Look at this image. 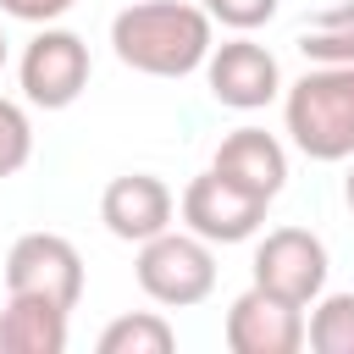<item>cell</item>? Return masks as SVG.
Returning <instances> with one entry per match:
<instances>
[{
  "label": "cell",
  "instance_id": "1",
  "mask_svg": "<svg viewBox=\"0 0 354 354\" xmlns=\"http://www.w3.org/2000/svg\"><path fill=\"white\" fill-rule=\"evenodd\" d=\"M111 50L144 77H188L210 61V11L188 0H127L111 22Z\"/></svg>",
  "mask_w": 354,
  "mask_h": 354
},
{
  "label": "cell",
  "instance_id": "2",
  "mask_svg": "<svg viewBox=\"0 0 354 354\" xmlns=\"http://www.w3.org/2000/svg\"><path fill=\"white\" fill-rule=\"evenodd\" d=\"M282 122L310 160H354V66H315L304 72L288 100Z\"/></svg>",
  "mask_w": 354,
  "mask_h": 354
},
{
  "label": "cell",
  "instance_id": "3",
  "mask_svg": "<svg viewBox=\"0 0 354 354\" xmlns=\"http://www.w3.org/2000/svg\"><path fill=\"white\" fill-rule=\"evenodd\" d=\"M138 288L166 304V310H188L205 304L216 293V254L199 232H155L149 243H138Z\"/></svg>",
  "mask_w": 354,
  "mask_h": 354
},
{
  "label": "cell",
  "instance_id": "4",
  "mask_svg": "<svg viewBox=\"0 0 354 354\" xmlns=\"http://www.w3.org/2000/svg\"><path fill=\"white\" fill-rule=\"evenodd\" d=\"M6 293H28V299H50V304L77 310L83 254L61 232H22L11 243V254H6Z\"/></svg>",
  "mask_w": 354,
  "mask_h": 354
},
{
  "label": "cell",
  "instance_id": "5",
  "mask_svg": "<svg viewBox=\"0 0 354 354\" xmlns=\"http://www.w3.org/2000/svg\"><path fill=\"white\" fill-rule=\"evenodd\" d=\"M88 44L72 33V28H50L39 39H28L22 61H17V77H22V94L28 105H44V111H66L83 88H88Z\"/></svg>",
  "mask_w": 354,
  "mask_h": 354
},
{
  "label": "cell",
  "instance_id": "6",
  "mask_svg": "<svg viewBox=\"0 0 354 354\" xmlns=\"http://www.w3.org/2000/svg\"><path fill=\"white\" fill-rule=\"evenodd\" d=\"M266 205H271V199L227 183V177L210 166V171H199V177L183 188V205H177V210H183L188 232H199L205 243H243V238H254V232L266 227Z\"/></svg>",
  "mask_w": 354,
  "mask_h": 354
},
{
  "label": "cell",
  "instance_id": "7",
  "mask_svg": "<svg viewBox=\"0 0 354 354\" xmlns=\"http://www.w3.org/2000/svg\"><path fill=\"white\" fill-rule=\"evenodd\" d=\"M304 337H310L304 304H293L260 282L249 293H238L227 310V348L232 354H299Z\"/></svg>",
  "mask_w": 354,
  "mask_h": 354
},
{
  "label": "cell",
  "instance_id": "8",
  "mask_svg": "<svg viewBox=\"0 0 354 354\" xmlns=\"http://www.w3.org/2000/svg\"><path fill=\"white\" fill-rule=\"evenodd\" d=\"M254 282L282 293V299H293V304L321 299V288H326V243L315 232H304V227L266 232L260 249H254Z\"/></svg>",
  "mask_w": 354,
  "mask_h": 354
},
{
  "label": "cell",
  "instance_id": "9",
  "mask_svg": "<svg viewBox=\"0 0 354 354\" xmlns=\"http://www.w3.org/2000/svg\"><path fill=\"white\" fill-rule=\"evenodd\" d=\"M205 83H210V94H216L221 105H232V111H260V105H271V100L282 94V66H277V55H271L266 44H254V39H227V44L210 50Z\"/></svg>",
  "mask_w": 354,
  "mask_h": 354
},
{
  "label": "cell",
  "instance_id": "10",
  "mask_svg": "<svg viewBox=\"0 0 354 354\" xmlns=\"http://www.w3.org/2000/svg\"><path fill=\"white\" fill-rule=\"evenodd\" d=\"M171 210H177L171 188L160 177H149V171H127L100 194V221L122 243H149L155 232L171 227Z\"/></svg>",
  "mask_w": 354,
  "mask_h": 354
},
{
  "label": "cell",
  "instance_id": "11",
  "mask_svg": "<svg viewBox=\"0 0 354 354\" xmlns=\"http://www.w3.org/2000/svg\"><path fill=\"white\" fill-rule=\"evenodd\" d=\"M227 183L260 194V199H277L282 183H288V149L266 133V127H238L216 144V160H210Z\"/></svg>",
  "mask_w": 354,
  "mask_h": 354
},
{
  "label": "cell",
  "instance_id": "12",
  "mask_svg": "<svg viewBox=\"0 0 354 354\" xmlns=\"http://www.w3.org/2000/svg\"><path fill=\"white\" fill-rule=\"evenodd\" d=\"M66 315H72L66 304L11 293L6 299V343H11V354H61L66 348Z\"/></svg>",
  "mask_w": 354,
  "mask_h": 354
},
{
  "label": "cell",
  "instance_id": "13",
  "mask_svg": "<svg viewBox=\"0 0 354 354\" xmlns=\"http://www.w3.org/2000/svg\"><path fill=\"white\" fill-rule=\"evenodd\" d=\"M299 55L315 61V66H354V0L321 11L299 33Z\"/></svg>",
  "mask_w": 354,
  "mask_h": 354
},
{
  "label": "cell",
  "instance_id": "14",
  "mask_svg": "<svg viewBox=\"0 0 354 354\" xmlns=\"http://www.w3.org/2000/svg\"><path fill=\"white\" fill-rule=\"evenodd\" d=\"M171 343H177V332H171V321L155 315V310L122 315V321H111V326L100 332V354H171Z\"/></svg>",
  "mask_w": 354,
  "mask_h": 354
},
{
  "label": "cell",
  "instance_id": "15",
  "mask_svg": "<svg viewBox=\"0 0 354 354\" xmlns=\"http://www.w3.org/2000/svg\"><path fill=\"white\" fill-rule=\"evenodd\" d=\"M315 354H354V293H326L310 315V337Z\"/></svg>",
  "mask_w": 354,
  "mask_h": 354
},
{
  "label": "cell",
  "instance_id": "16",
  "mask_svg": "<svg viewBox=\"0 0 354 354\" xmlns=\"http://www.w3.org/2000/svg\"><path fill=\"white\" fill-rule=\"evenodd\" d=\"M33 160V122L17 100H0V177H17Z\"/></svg>",
  "mask_w": 354,
  "mask_h": 354
},
{
  "label": "cell",
  "instance_id": "17",
  "mask_svg": "<svg viewBox=\"0 0 354 354\" xmlns=\"http://www.w3.org/2000/svg\"><path fill=\"white\" fill-rule=\"evenodd\" d=\"M199 6L210 11V22H221L232 33H254L277 17V0H199Z\"/></svg>",
  "mask_w": 354,
  "mask_h": 354
},
{
  "label": "cell",
  "instance_id": "18",
  "mask_svg": "<svg viewBox=\"0 0 354 354\" xmlns=\"http://www.w3.org/2000/svg\"><path fill=\"white\" fill-rule=\"evenodd\" d=\"M77 0H0V11L6 17H17V22H55V17H66Z\"/></svg>",
  "mask_w": 354,
  "mask_h": 354
},
{
  "label": "cell",
  "instance_id": "19",
  "mask_svg": "<svg viewBox=\"0 0 354 354\" xmlns=\"http://www.w3.org/2000/svg\"><path fill=\"white\" fill-rule=\"evenodd\" d=\"M343 199H348V210H354V166H348V177H343Z\"/></svg>",
  "mask_w": 354,
  "mask_h": 354
},
{
  "label": "cell",
  "instance_id": "20",
  "mask_svg": "<svg viewBox=\"0 0 354 354\" xmlns=\"http://www.w3.org/2000/svg\"><path fill=\"white\" fill-rule=\"evenodd\" d=\"M0 354H11V343H6V310H0Z\"/></svg>",
  "mask_w": 354,
  "mask_h": 354
},
{
  "label": "cell",
  "instance_id": "21",
  "mask_svg": "<svg viewBox=\"0 0 354 354\" xmlns=\"http://www.w3.org/2000/svg\"><path fill=\"white\" fill-rule=\"evenodd\" d=\"M0 72H6V33H0Z\"/></svg>",
  "mask_w": 354,
  "mask_h": 354
}]
</instances>
